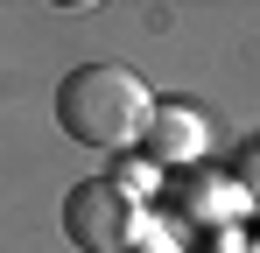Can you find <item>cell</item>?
Returning a JSON list of instances; mask_svg holds the SVG:
<instances>
[{
  "label": "cell",
  "instance_id": "1",
  "mask_svg": "<svg viewBox=\"0 0 260 253\" xmlns=\"http://www.w3.org/2000/svg\"><path fill=\"white\" fill-rule=\"evenodd\" d=\"M148 113H155V99H148L141 71H127V64H78L56 84V126L78 148H106V155L134 148Z\"/></svg>",
  "mask_w": 260,
  "mask_h": 253
},
{
  "label": "cell",
  "instance_id": "2",
  "mask_svg": "<svg viewBox=\"0 0 260 253\" xmlns=\"http://www.w3.org/2000/svg\"><path fill=\"white\" fill-rule=\"evenodd\" d=\"M134 232V197L120 183H78L71 197H63V239L78 253H120Z\"/></svg>",
  "mask_w": 260,
  "mask_h": 253
},
{
  "label": "cell",
  "instance_id": "3",
  "mask_svg": "<svg viewBox=\"0 0 260 253\" xmlns=\"http://www.w3.org/2000/svg\"><path fill=\"white\" fill-rule=\"evenodd\" d=\"M204 120L190 113V106H176V99H155V113H148V126H141V148H148V162H162V169H183V162H197L204 155Z\"/></svg>",
  "mask_w": 260,
  "mask_h": 253
},
{
  "label": "cell",
  "instance_id": "4",
  "mask_svg": "<svg viewBox=\"0 0 260 253\" xmlns=\"http://www.w3.org/2000/svg\"><path fill=\"white\" fill-rule=\"evenodd\" d=\"M239 190H246V197H253V204H260V148H253V155H246V162H239Z\"/></svg>",
  "mask_w": 260,
  "mask_h": 253
},
{
  "label": "cell",
  "instance_id": "5",
  "mask_svg": "<svg viewBox=\"0 0 260 253\" xmlns=\"http://www.w3.org/2000/svg\"><path fill=\"white\" fill-rule=\"evenodd\" d=\"M218 253H239V246H218Z\"/></svg>",
  "mask_w": 260,
  "mask_h": 253
}]
</instances>
